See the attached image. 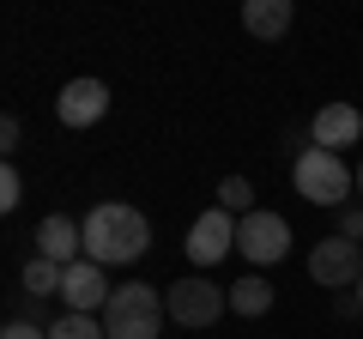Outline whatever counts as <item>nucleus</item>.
<instances>
[{
	"label": "nucleus",
	"instance_id": "nucleus-1",
	"mask_svg": "<svg viewBox=\"0 0 363 339\" xmlns=\"http://www.w3.org/2000/svg\"><path fill=\"white\" fill-rule=\"evenodd\" d=\"M152 248V224L145 212H133L128 200H104L85 212V261L97 267H133Z\"/></svg>",
	"mask_w": 363,
	"mask_h": 339
},
{
	"label": "nucleus",
	"instance_id": "nucleus-2",
	"mask_svg": "<svg viewBox=\"0 0 363 339\" xmlns=\"http://www.w3.org/2000/svg\"><path fill=\"white\" fill-rule=\"evenodd\" d=\"M169 321L164 309V291L157 285H116V297L104 303V333L109 339H157V327Z\"/></svg>",
	"mask_w": 363,
	"mask_h": 339
},
{
	"label": "nucleus",
	"instance_id": "nucleus-3",
	"mask_svg": "<svg viewBox=\"0 0 363 339\" xmlns=\"http://www.w3.org/2000/svg\"><path fill=\"white\" fill-rule=\"evenodd\" d=\"M291 182H297V194L309 200V206H345V194H351V182H357V176L345 170V157H339V152L303 145L297 164H291Z\"/></svg>",
	"mask_w": 363,
	"mask_h": 339
},
{
	"label": "nucleus",
	"instance_id": "nucleus-4",
	"mask_svg": "<svg viewBox=\"0 0 363 339\" xmlns=\"http://www.w3.org/2000/svg\"><path fill=\"white\" fill-rule=\"evenodd\" d=\"M164 309H169L176 327H212L230 309V291L212 285V279H200V273H188V279H176V285H164Z\"/></svg>",
	"mask_w": 363,
	"mask_h": 339
},
{
	"label": "nucleus",
	"instance_id": "nucleus-5",
	"mask_svg": "<svg viewBox=\"0 0 363 339\" xmlns=\"http://www.w3.org/2000/svg\"><path fill=\"white\" fill-rule=\"evenodd\" d=\"M309 279L327 291H345L363 279V248L351 243V236H321V243L309 248Z\"/></svg>",
	"mask_w": 363,
	"mask_h": 339
},
{
	"label": "nucleus",
	"instance_id": "nucleus-6",
	"mask_svg": "<svg viewBox=\"0 0 363 339\" xmlns=\"http://www.w3.org/2000/svg\"><path fill=\"white\" fill-rule=\"evenodd\" d=\"M236 248H242L255 267H272V261H285V248H291V224L279 218V212H248L242 224H236Z\"/></svg>",
	"mask_w": 363,
	"mask_h": 339
},
{
	"label": "nucleus",
	"instance_id": "nucleus-7",
	"mask_svg": "<svg viewBox=\"0 0 363 339\" xmlns=\"http://www.w3.org/2000/svg\"><path fill=\"white\" fill-rule=\"evenodd\" d=\"M236 224H242V218H230L224 206L200 212V218H194V230H188V261H194V267L224 261V255L236 248Z\"/></svg>",
	"mask_w": 363,
	"mask_h": 339
},
{
	"label": "nucleus",
	"instance_id": "nucleus-8",
	"mask_svg": "<svg viewBox=\"0 0 363 339\" xmlns=\"http://www.w3.org/2000/svg\"><path fill=\"white\" fill-rule=\"evenodd\" d=\"M55 116L67 121V128H91V121L109 116V85L104 79H67L61 97H55Z\"/></svg>",
	"mask_w": 363,
	"mask_h": 339
},
{
	"label": "nucleus",
	"instance_id": "nucleus-9",
	"mask_svg": "<svg viewBox=\"0 0 363 339\" xmlns=\"http://www.w3.org/2000/svg\"><path fill=\"white\" fill-rule=\"evenodd\" d=\"M61 297H67V309H73V315H104V303L116 297V285L104 279V267H97V261H73V267H67V279H61Z\"/></svg>",
	"mask_w": 363,
	"mask_h": 339
},
{
	"label": "nucleus",
	"instance_id": "nucleus-10",
	"mask_svg": "<svg viewBox=\"0 0 363 339\" xmlns=\"http://www.w3.org/2000/svg\"><path fill=\"white\" fill-rule=\"evenodd\" d=\"M357 133H363V116H357V104H327L321 116L309 121V140L321 145V152H339V145H357Z\"/></svg>",
	"mask_w": 363,
	"mask_h": 339
},
{
	"label": "nucleus",
	"instance_id": "nucleus-11",
	"mask_svg": "<svg viewBox=\"0 0 363 339\" xmlns=\"http://www.w3.org/2000/svg\"><path fill=\"white\" fill-rule=\"evenodd\" d=\"M79 248H85V230H79L67 212H49L43 230H37V255H43V261H55V267H73Z\"/></svg>",
	"mask_w": 363,
	"mask_h": 339
},
{
	"label": "nucleus",
	"instance_id": "nucleus-12",
	"mask_svg": "<svg viewBox=\"0 0 363 339\" xmlns=\"http://www.w3.org/2000/svg\"><path fill=\"white\" fill-rule=\"evenodd\" d=\"M291 18H297L291 0H242V30L260 37V43H279L291 30Z\"/></svg>",
	"mask_w": 363,
	"mask_h": 339
},
{
	"label": "nucleus",
	"instance_id": "nucleus-13",
	"mask_svg": "<svg viewBox=\"0 0 363 339\" xmlns=\"http://www.w3.org/2000/svg\"><path fill=\"white\" fill-rule=\"evenodd\" d=\"M267 309H272V285L260 273H248V279L230 285V315H248V321H255V315H267Z\"/></svg>",
	"mask_w": 363,
	"mask_h": 339
},
{
	"label": "nucleus",
	"instance_id": "nucleus-14",
	"mask_svg": "<svg viewBox=\"0 0 363 339\" xmlns=\"http://www.w3.org/2000/svg\"><path fill=\"white\" fill-rule=\"evenodd\" d=\"M61 279H67V267L43 261V255L25 267V291H30V297H61Z\"/></svg>",
	"mask_w": 363,
	"mask_h": 339
},
{
	"label": "nucleus",
	"instance_id": "nucleus-15",
	"mask_svg": "<svg viewBox=\"0 0 363 339\" xmlns=\"http://www.w3.org/2000/svg\"><path fill=\"white\" fill-rule=\"evenodd\" d=\"M49 339H109V333H104V315H73L67 309L61 321H49Z\"/></svg>",
	"mask_w": 363,
	"mask_h": 339
},
{
	"label": "nucleus",
	"instance_id": "nucleus-16",
	"mask_svg": "<svg viewBox=\"0 0 363 339\" xmlns=\"http://www.w3.org/2000/svg\"><path fill=\"white\" fill-rule=\"evenodd\" d=\"M218 206L230 212V218H248V212H255V188H248L242 176H224L218 182Z\"/></svg>",
	"mask_w": 363,
	"mask_h": 339
},
{
	"label": "nucleus",
	"instance_id": "nucleus-17",
	"mask_svg": "<svg viewBox=\"0 0 363 339\" xmlns=\"http://www.w3.org/2000/svg\"><path fill=\"white\" fill-rule=\"evenodd\" d=\"M18 200H25V182H18V170H13V164H6V170H0V206L13 212V206H18Z\"/></svg>",
	"mask_w": 363,
	"mask_h": 339
},
{
	"label": "nucleus",
	"instance_id": "nucleus-18",
	"mask_svg": "<svg viewBox=\"0 0 363 339\" xmlns=\"http://www.w3.org/2000/svg\"><path fill=\"white\" fill-rule=\"evenodd\" d=\"M339 236H351V243L363 236V206H345V212H339Z\"/></svg>",
	"mask_w": 363,
	"mask_h": 339
},
{
	"label": "nucleus",
	"instance_id": "nucleus-19",
	"mask_svg": "<svg viewBox=\"0 0 363 339\" xmlns=\"http://www.w3.org/2000/svg\"><path fill=\"white\" fill-rule=\"evenodd\" d=\"M18 140H25V128H18V116L0 121V152H18Z\"/></svg>",
	"mask_w": 363,
	"mask_h": 339
},
{
	"label": "nucleus",
	"instance_id": "nucleus-20",
	"mask_svg": "<svg viewBox=\"0 0 363 339\" xmlns=\"http://www.w3.org/2000/svg\"><path fill=\"white\" fill-rule=\"evenodd\" d=\"M0 339H49V327H30V321H6Z\"/></svg>",
	"mask_w": 363,
	"mask_h": 339
},
{
	"label": "nucleus",
	"instance_id": "nucleus-21",
	"mask_svg": "<svg viewBox=\"0 0 363 339\" xmlns=\"http://www.w3.org/2000/svg\"><path fill=\"white\" fill-rule=\"evenodd\" d=\"M357 194H363V164H357Z\"/></svg>",
	"mask_w": 363,
	"mask_h": 339
},
{
	"label": "nucleus",
	"instance_id": "nucleus-22",
	"mask_svg": "<svg viewBox=\"0 0 363 339\" xmlns=\"http://www.w3.org/2000/svg\"><path fill=\"white\" fill-rule=\"evenodd\" d=\"M357 297H363V279H357Z\"/></svg>",
	"mask_w": 363,
	"mask_h": 339
}]
</instances>
